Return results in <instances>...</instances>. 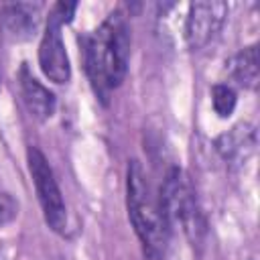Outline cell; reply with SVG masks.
Returning <instances> with one entry per match:
<instances>
[{"instance_id":"1","label":"cell","mask_w":260,"mask_h":260,"mask_svg":"<svg viewBox=\"0 0 260 260\" xmlns=\"http://www.w3.org/2000/svg\"><path fill=\"white\" fill-rule=\"evenodd\" d=\"M81 47L87 77L98 98L106 102L110 91L124 81L128 69L130 35L124 16L112 12L95 30L81 37Z\"/></svg>"},{"instance_id":"2","label":"cell","mask_w":260,"mask_h":260,"mask_svg":"<svg viewBox=\"0 0 260 260\" xmlns=\"http://www.w3.org/2000/svg\"><path fill=\"white\" fill-rule=\"evenodd\" d=\"M128 215L130 221L144 246V252L150 258H158L165 250L169 236V221L160 203V197L154 195L150 183L138 160L128 165Z\"/></svg>"},{"instance_id":"3","label":"cell","mask_w":260,"mask_h":260,"mask_svg":"<svg viewBox=\"0 0 260 260\" xmlns=\"http://www.w3.org/2000/svg\"><path fill=\"white\" fill-rule=\"evenodd\" d=\"M160 203H162L167 221L181 223V228L191 240H197L203 234L205 230L203 217L197 209L193 189L181 169L173 167L167 173L162 189H160Z\"/></svg>"},{"instance_id":"4","label":"cell","mask_w":260,"mask_h":260,"mask_svg":"<svg viewBox=\"0 0 260 260\" xmlns=\"http://www.w3.org/2000/svg\"><path fill=\"white\" fill-rule=\"evenodd\" d=\"M75 8H77L75 2H57L49 12L47 28L41 39L39 65H41L43 73L55 83H65L71 75L69 57H67V51H65L63 39H61V28H63V24H67L71 20Z\"/></svg>"},{"instance_id":"5","label":"cell","mask_w":260,"mask_h":260,"mask_svg":"<svg viewBox=\"0 0 260 260\" xmlns=\"http://www.w3.org/2000/svg\"><path fill=\"white\" fill-rule=\"evenodd\" d=\"M28 169L35 181V189L43 207V215L45 221L55 230V232H63L67 225V211H65V203L61 197V191L57 187V181L53 177V171L45 158V154L30 146L28 148Z\"/></svg>"},{"instance_id":"6","label":"cell","mask_w":260,"mask_h":260,"mask_svg":"<svg viewBox=\"0 0 260 260\" xmlns=\"http://www.w3.org/2000/svg\"><path fill=\"white\" fill-rule=\"evenodd\" d=\"M228 16L225 2H193L185 20V39L191 49L205 47L221 28Z\"/></svg>"},{"instance_id":"7","label":"cell","mask_w":260,"mask_h":260,"mask_svg":"<svg viewBox=\"0 0 260 260\" xmlns=\"http://www.w3.org/2000/svg\"><path fill=\"white\" fill-rule=\"evenodd\" d=\"M20 87H22V98H24V104L28 108V112L39 118V120H45V118H51L53 112H55V95L45 87L41 85L30 73L26 67L20 69Z\"/></svg>"},{"instance_id":"8","label":"cell","mask_w":260,"mask_h":260,"mask_svg":"<svg viewBox=\"0 0 260 260\" xmlns=\"http://www.w3.org/2000/svg\"><path fill=\"white\" fill-rule=\"evenodd\" d=\"M39 6L32 4H6L2 8V20L16 39H26L35 32L39 22Z\"/></svg>"},{"instance_id":"9","label":"cell","mask_w":260,"mask_h":260,"mask_svg":"<svg viewBox=\"0 0 260 260\" xmlns=\"http://www.w3.org/2000/svg\"><path fill=\"white\" fill-rule=\"evenodd\" d=\"M230 75L244 87H254L258 81V47H246L228 63Z\"/></svg>"},{"instance_id":"10","label":"cell","mask_w":260,"mask_h":260,"mask_svg":"<svg viewBox=\"0 0 260 260\" xmlns=\"http://www.w3.org/2000/svg\"><path fill=\"white\" fill-rule=\"evenodd\" d=\"M211 100H213V110L219 116H230L236 106V93L230 85H213L211 89Z\"/></svg>"},{"instance_id":"11","label":"cell","mask_w":260,"mask_h":260,"mask_svg":"<svg viewBox=\"0 0 260 260\" xmlns=\"http://www.w3.org/2000/svg\"><path fill=\"white\" fill-rule=\"evenodd\" d=\"M16 215V201L10 195H0V225L8 223Z\"/></svg>"}]
</instances>
